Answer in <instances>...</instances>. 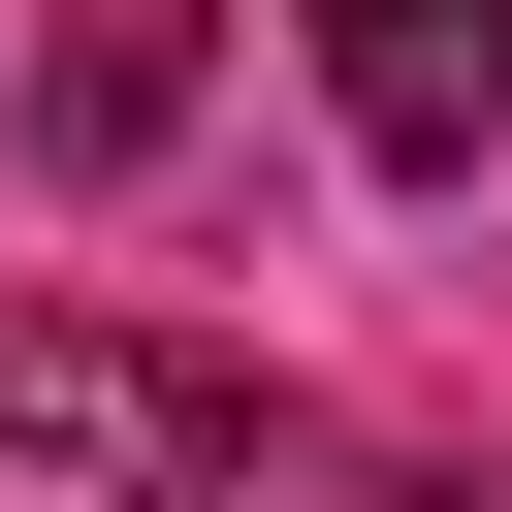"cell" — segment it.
Masks as SVG:
<instances>
[{
    "mask_svg": "<svg viewBox=\"0 0 512 512\" xmlns=\"http://www.w3.org/2000/svg\"><path fill=\"white\" fill-rule=\"evenodd\" d=\"M0 448L32 480H128V512H288V416L160 320H0Z\"/></svg>",
    "mask_w": 512,
    "mask_h": 512,
    "instance_id": "6da1fadb",
    "label": "cell"
},
{
    "mask_svg": "<svg viewBox=\"0 0 512 512\" xmlns=\"http://www.w3.org/2000/svg\"><path fill=\"white\" fill-rule=\"evenodd\" d=\"M320 96H352L384 192H448V160L512 128V0H320Z\"/></svg>",
    "mask_w": 512,
    "mask_h": 512,
    "instance_id": "7a4b0ae2",
    "label": "cell"
},
{
    "mask_svg": "<svg viewBox=\"0 0 512 512\" xmlns=\"http://www.w3.org/2000/svg\"><path fill=\"white\" fill-rule=\"evenodd\" d=\"M160 96H192V0H64L32 128H64V160H160Z\"/></svg>",
    "mask_w": 512,
    "mask_h": 512,
    "instance_id": "3957f363",
    "label": "cell"
}]
</instances>
